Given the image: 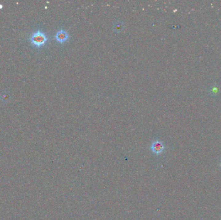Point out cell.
I'll return each mask as SVG.
<instances>
[{
  "instance_id": "6",
  "label": "cell",
  "mask_w": 221,
  "mask_h": 220,
  "mask_svg": "<svg viewBox=\"0 0 221 220\" xmlns=\"http://www.w3.org/2000/svg\"><path fill=\"white\" fill-rule=\"evenodd\" d=\"M3 7V6L2 5H1V4H0V9H1V8H2Z\"/></svg>"
},
{
  "instance_id": "5",
  "label": "cell",
  "mask_w": 221,
  "mask_h": 220,
  "mask_svg": "<svg viewBox=\"0 0 221 220\" xmlns=\"http://www.w3.org/2000/svg\"><path fill=\"white\" fill-rule=\"evenodd\" d=\"M210 92L211 94V95L217 96L219 92V88L216 85H213L210 89Z\"/></svg>"
},
{
  "instance_id": "2",
  "label": "cell",
  "mask_w": 221,
  "mask_h": 220,
  "mask_svg": "<svg viewBox=\"0 0 221 220\" xmlns=\"http://www.w3.org/2000/svg\"><path fill=\"white\" fill-rule=\"evenodd\" d=\"M151 149L153 153L156 155H159L163 152L165 147H164L162 141L159 140H155L151 143Z\"/></svg>"
},
{
  "instance_id": "7",
  "label": "cell",
  "mask_w": 221,
  "mask_h": 220,
  "mask_svg": "<svg viewBox=\"0 0 221 220\" xmlns=\"http://www.w3.org/2000/svg\"><path fill=\"white\" fill-rule=\"evenodd\" d=\"M220 167H221V162H220Z\"/></svg>"
},
{
  "instance_id": "1",
  "label": "cell",
  "mask_w": 221,
  "mask_h": 220,
  "mask_svg": "<svg viewBox=\"0 0 221 220\" xmlns=\"http://www.w3.org/2000/svg\"><path fill=\"white\" fill-rule=\"evenodd\" d=\"M31 43L37 47H41L45 45L47 41L46 34L40 30H37L31 35L30 37Z\"/></svg>"
},
{
  "instance_id": "4",
  "label": "cell",
  "mask_w": 221,
  "mask_h": 220,
  "mask_svg": "<svg viewBox=\"0 0 221 220\" xmlns=\"http://www.w3.org/2000/svg\"><path fill=\"white\" fill-rule=\"evenodd\" d=\"M123 29H124V24L122 22L120 21L116 22L114 25V26H113V30H114L115 32L116 33L122 32Z\"/></svg>"
},
{
  "instance_id": "3",
  "label": "cell",
  "mask_w": 221,
  "mask_h": 220,
  "mask_svg": "<svg viewBox=\"0 0 221 220\" xmlns=\"http://www.w3.org/2000/svg\"><path fill=\"white\" fill-rule=\"evenodd\" d=\"M69 38V36L67 31L64 30H60L55 34V39L60 43H64Z\"/></svg>"
}]
</instances>
